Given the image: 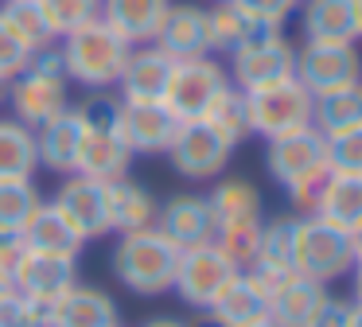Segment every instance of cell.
Returning a JSON list of instances; mask_svg holds the SVG:
<instances>
[{
	"label": "cell",
	"mask_w": 362,
	"mask_h": 327,
	"mask_svg": "<svg viewBox=\"0 0 362 327\" xmlns=\"http://www.w3.org/2000/svg\"><path fill=\"white\" fill-rule=\"evenodd\" d=\"M59 54H63V70H66L71 82L86 86V90H110V86H117L121 74H125L133 43H125V39L98 16L86 28H78V31L59 39Z\"/></svg>",
	"instance_id": "cell-1"
},
{
	"label": "cell",
	"mask_w": 362,
	"mask_h": 327,
	"mask_svg": "<svg viewBox=\"0 0 362 327\" xmlns=\"http://www.w3.org/2000/svg\"><path fill=\"white\" fill-rule=\"evenodd\" d=\"M66 90H71V78L63 70V54L59 47H43V51H32L28 67L20 70L8 82V93L4 101L12 105V117L28 129H40L51 117H59L66 109Z\"/></svg>",
	"instance_id": "cell-2"
},
{
	"label": "cell",
	"mask_w": 362,
	"mask_h": 327,
	"mask_svg": "<svg viewBox=\"0 0 362 327\" xmlns=\"http://www.w3.org/2000/svg\"><path fill=\"white\" fill-rule=\"evenodd\" d=\"M175 265H180V249H175L156 226L121 234V241L113 246V257H110L113 277L136 296L168 292L172 280H175Z\"/></svg>",
	"instance_id": "cell-3"
},
{
	"label": "cell",
	"mask_w": 362,
	"mask_h": 327,
	"mask_svg": "<svg viewBox=\"0 0 362 327\" xmlns=\"http://www.w3.org/2000/svg\"><path fill=\"white\" fill-rule=\"evenodd\" d=\"M292 269L308 280H335L354 269L351 230L323 222L315 214L296 218V238H292Z\"/></svg>",
	"instance_id": "cell-4"
},
{
	"label": "cell",
	"mask_w": 362,
	"mask_h": 327,
	"mask_svg": "<svg viewBox=\"0 0 362 327\" xmlns=\"http://www.w3.org/2000/svg\"><path fill=\"white\" fill-rule=\"evenodd\" d=\"M265 168L276 183L288 191L300 183H323L331 176V160H327V137L315 125H304L296 132L269 140L265 152Z\"/></svg>",
	"instance_id": "cell-5"
},
{
	"label": "cell",
	"mask_w": 362,
	"mask_h": 327,
	"mask_svg": "<svg viewBox=\"0 0 362 327\" xmlns=\"http://www.w3.org/2000/svg\"><path fill=\"white\" fill-rule=\"evenodd\" d=\"M230 74L238 90H257L284 78H296V51L281 28H257L242 47L230 51Z\"/></svg>",
	"instance_id": "cell-6"
},
{
	"label": "cell",
	"mask_w": 362,
	"mask_h": 327,
	"mask_svg": "<svg viewBox=\"0 0 362 327\" xmlns=\"http://www.w3.org/2000/svg\"><path fill=\"white\" fill-rule=\"evenodd\" d=\"M312 93L296 82V78H284L273 86H257V90H245V105H250V129L261 132L265 140L284 137V132H296L304 125H312Z\"/></svg>",
	"instance_id": "cell-7"
},
{
	"label": "cell",
	"mask_w": 362,
	"mask_h": 327,
	"mask_svg": "<svg viewBox=\"0 0 362 327\" xmlns=\"http://www.w3.org/2000/svg\"><path fill=\"white\" fill-rule=\"evenodd\" d=\"M238 272L242 269H238L214 241H206V246H195V249H180V265H175L172 288L180 292L183 304L206 311L222 292H226V285Z\"/></svg>",
	"instance_id": "cell-8"
},
{
	"label": "cell",
	"mask_w": 362,
	"mask_h": 327,
	"mask_svg": "<svg viewBox=\"0 0 362 327\" xmlns=\"http://www.w3.org/2000/svg\"><path fill=\"white\" fill-rule=\"evenodd\" d=\"M230 86V74L211 59H183L172 67V82H168L164 105L172 109L180 121H203L206 109L218 101V93Z\"/></svg>",
	"instance_id": "cell-9"
},
{
	"label": "cell",
	"mask_w": 362,
	"mask_h": 327,
	"mask_svg": "<svg viewBox=\"0 0 362 327\" xmlns=\"http://www.w3.org/2000/svg\"><path fill=\"white\" fill-rule=\"evenodd\" d=\"M230 152H234V144H230L211 121H180L172 144H168L172 168L180 171L183 179H191V183L222 176V168L230 164Z\"/></svg>",
	"instance_id": "cell-10"
},
{
	"label": "cell",
	"mask_w": 362,
	"mask_h": 327,
	"mask_svg": "<svg viewBox=\"0 0 362 327\" xmlns=\"http://www.w3.org/2000/svg\"><path fill=\"white\" fill-rule=\"evenodd\" d=\"M296 82L308 93H327L339 86L362 82V59L354 43H327V39H304L296 51Z\"/></svg>",
	"instance_id": "cell-11"
},
{
	"label": "cell",
	"mask_w": 362,
	"mask_h": 327,
	"mask_svg": "<svg viewBox=\"0 0 362 327\" xmlns=\"http://www.w3.org/2000/svg\"><path fill=\"white\" fill-rule=\"evenodd\" d=\"M51 207L74 226V234H78L82 241H94V238H102V234H110V195H105L102 179L71 171V176L59 183Z\"/></svg>",
	"instance_id": "cell-12"
},
{
	"label": "cell",
	"mask_w": 362,
	"mask_h": 327,
	"mask_svg": "<svg viewBox=\"0 0 362 327\" xmlns=\"http://www.w3.org/2000/svg\"><path fill=\"white\" fill-rule=\"evenodd\" d=\"M156 230L172 241L175 249H195L214 241V230H218V218H214L206 195H175L160 207L156 214Z\"/></svg>",
	"instance_id": "cell-13"
},
{
	"label": "cell",
	"mask_w": 362,
	"mask_h": 327,
	"mask_svg": "<svg viewBox=\"0 0 362 327\" xmlns=\"http://www.w3.org/2000/svg\"><path fill=\"white\" fill-rule=\"evenodd\" d=\"M175 129H180V117L164 101H125L121 105V137L133 156L168 152Z\"/></svg>",
	"instance_id": "cell-14"
},
{
	"label": "cell",
	"mask_w": 362,
	"mask_h": 327,
	"mask_svg": "<svg viewBox=\"0 0 362 327\" xmlns=\"http://www.w3.org/2000/svg\"><path fill=\"white\" fill-rule=\"evenodd\" d=\"M152 47L168 54L172 62H183V59H203V54H214L211 51V23H206V8L199 4H172L160 23Z\"/></svg>",
	"instance_id": "cell-15"
},
{
	"label": "cell",
	"mask_w": 362,
	"mask_h": 327,
	"mask_svg": "<svg viewBox=\"0 0 362 327\" xmlns=\"http://www.w3.org/2000/svg\"><path fill=\"white\" fill-rule=\"evenodd\" d=\"M206 311L214 327H257L269 319V288L242 269Z\"/></svg>",
	"instance_id": "cell-16"
},
{
	"label": "cell",
	"mask_w": 362,
	"mask_h": 327,
	"mask_svg": "<svg viewBox=\"0 0 362 327\" xmlns=\"http://www.w3.org/2000/svg\"><path fill=\"white\" fill-rule=\"evenodd\" d=\"M74 285H78V261L74 257L32 253V249L12 277V288H20L24 296H40V300H59Z\"/></svg>",
	"instance_id": "cell-17"
},
{
	"label": "cell",
	"mask_w": 362,
	"mask_h": 327,
	"mask_svg": "<svg viewBox=\"0 0 362 327\" xmlns=\"http://www.w3.org/2000/svg\"><path fill=\"white\" fill-rule=\"evenodd\" d=\"M129 160H133V152H129L121 129H82V148H78V164H74L78 176L113 183L129 171Z\"/></svg>",
	"instance_id": "cell-18"
},
{
	"label": "cell",
	"mask_w": 362,
	"mask_h": 327,
	"mask_svg": "<svg viewBox=\"0 0 362 327\" xmlns=\"http://www.w3.org/2000/svg\"><path fill=\"white\" fill-rule=\"evenodd\" d=\"M292 238H296V218H276V222H261V241H257V253H253V265L245 272H253V280L269 288L288 280L292 272Z\"/></svg>",
	"instance_id": "cell-19"
},
{
	"label": "cell",
	"mask_w": 362,
	"mask_h": 327,
	"mask_svg": "<svg viewBox=\"0 0 362 327\" xmlns=\"http://www.w3.org/2000/svg\"><path fill=\"white\" fill-rule=\"evenodd\" d=\"M327 285L323 280H308L300 272H292L288 280L273 288L269 296V319L276 327H308L315 319V311L327 304Z\"/></svg>",
	"instance_id": "cell-20"
},
{
	"label": "cell",
	"mask_w": 362,
	"mask_h": 327,
	"mask_svg": "<svg viewBox=\"0 0 362 327\" xmlns=\"http://www.w3.org/2000/svg\"><path fill=\"white\" fill-rule=\"evenodd\" d=\"M172 67L160 47H133L121 74V101H164L168 82H172Z\"/></svg>",
	"instance_id": "cell-21"
},
{
	"label": "cell",
	"mask_w": 362,
	"mask_h": 327,
	"mask_svg": "<svg viewBox=\"0 0 362 327\" xmlns=\"http://www.w3.org/2000/svg\"><path fill=\"white\" fill-rule=\"evenodd\" d=\"M35 148H40V168L71 176L78 164V148H82V121L78 109L66 105L59 117H51L47 125L35 129Z\"/></svg>",
	"instance_id": "cell-22"
},
{
	"label": "cell",
	"mask_w": 362,
	"mask_h": 327,
	"mask_svg": "<svg viewBox=\"0 0 362 327\" xmlns=\"http://www.w3.org/2000/svg\"><path fill=\"white\" fill-rule=\"evenodd\" d=\"M172 0H102V20L117 31L125 43H152L164 23Z\"/></svg>",
	"instance_id": "cell-23"
},
{
	"label": "cell",
	"mask_w": 362,
	"mask_h": 327,
	"mask_svg": "<svg viewBox=\"0 0 362 327\" xmlns=\"http://www.w3.org/2000/svg\"><path fill=\"white\" fill-rule=\"evenodd\" d=\"M315 218L339 226V230H354L362 222V176L351 171H331L320 187V199H315Z\"/></svg>",
	"instance_id": "cell-24"
},
{
	"label": "cell",
	"mask_w": 362,
	"mask_h": 327,
	"mask_svg": "<svg viewBox=\"0 0 362 327\" xmlns=\"http://www.w3.org/2000/svg\"><path fill=\"white\" fill-rule=\"evenodd\" d=\"M55 327H117V304L102 288L74 285L55 300Z\"/></svg>",
	"instance_id": "cell-25"
},
{
	"label": "cell",
	"mask_w": 362,
	"mask_h": 327,
	"mask_svg": "<svg viewBox=\"0 0 362 327\" xmlns=\"http://www.w3.org/2000/svg\"><path fill=\"white\" fill-rule=\"evenodd\" d=\"M105 195H110V230L133 234V230L156 226V214H160L156 199H152L141 183H133L129 176L105 183Z\"/></svg>",
	"instance_id": "cell-26"
},
{
	"label": "cell",
	"mask_w": 362,
	"mask_h": 327,
	"mask_svg": "<svg viewBox=\"0 0 362 327\" xmlns=\"http://www.w3.org/2000/svg\"><path fill=\"white\" fill-rule=\"evenodd\" d=\"M20 238H24V246L32 249V253H55V257H74V261H78L82 246H86V241L74 234V226L66 222L51 202H40V210L32 214V222L24 226Z\"/></svg>",
	"instance_id": "cell-27"
},
{
	"label": "cell",
	"mask_w": 362,
	"mask_h": 327,
	"mask_svg": "<svg viewBox=\"0 0 362 327\" xmlns=\"http://www.w3.org/2000/svg\"><path fill=\"white\" fill-rule=\"evenodd\" d=\"M304 39H327V43H354L358 39V12L354 0H308L300 16Z\"/></svg>",
	"instance_id": "cell-28"
},
{
	"label": "cell",
	"mask_w": 362,
	"mask_h": 327,
	"mask_svg": "<svg viewBox=\"0 0 362 327\" xmlns=\"http://www.w3.org/2000/svg\"><path fill=\"white\" fill-rule=\"evenodd\" d=\"M40 168L35 129L20 125L16 117H0V179H32Z\"/></svg>",
	"instance_id": "cell-29"
},
{
	"label": "cell",
	"mask_w": 362,
	"mask_h": 327,
	"mask_svg": "<svg viewBox=\"0 0 362 327\" xmlns=\"http://www.w3.org/2000/svg\"><path fill=\"white\" fill-rule=\"evenodd\" d=\"M312 125L323 132V137H335V132H343V129L362 125V82L339 86V90H327V93H315Z\"/></svg>",
	"instance_id": "cell-30"
},
{
	"label": "cell",
	"mask_w": 362,
	"mask_h": 327,
	"mask_svg": "<svg viewBox=\"0 0 362 327\" xmlns=\"http://www.w3.org/2000/svg\"><path fill=\"white\" fill-rule=\"evenodd\" d=\"M0 20L8 23V31L16 39H24L28 51H43V47L59 43V35L51 31L40 0H4L0 4Z\"/></svg>",
	"instance_id": "cell-31"
},
{
	"label": "cell",
	"mask_w": 362,
	"mask_h": 327,
	"mask_svg": "<svg viewBox=\"0 0 362 327\" xmlns=\"http://www.w3.org/2000/svg\"><path fill=\"white\" fill-rule=\"evenodd\" d=\"M40 202L32 179H0V238H20Z\"/></svg>",
	"instance_id": "cell-32"
},
{
	"label": "cell",
	"mask_w": 362,
	"mask_h": 327,
	"mask_svg": "<svg viewBox=\"0 0 362 327\" xmlns=\"http://www.w3.org/2000/svg\"><path fill=\"white\" fill-rule=\"evenodd\" d=\"M206 202H211L218 226L222 222H253V218H261V195H257V187H253L250 179H222V183L206 195Z\"/></svg>",
	"instance_id": "cell-33"
},
{
	"label": "cell",
	"mask_w": 362,
	"mask_h": 327,
	"mask_svg": "<svg viewBox=\"0 0 362 327\" xmlns=\"http://www.w3.org/2000/svg\"><path fill=\"white\" fill-rule=\"evenodd\" d=\"M203 121H211L214 129L222 132V137L230 140V144H242L245 137H250V105H245V90H238V86H226V90L218 93V101H214L211 109H206Z\"/></svg>",
	"instance_id": "cell-34"
},
{
	"label": "cell",
	"mask_w": 362,
	"mask_h": 327,
	"mask_svg": "<svg viewBox=\"0 0 362 327\" xmlns=\"http://www.w3.org/2000/svg\"><path fill=\"white\" fill-rule=\"evenodd\" d=\"M206 23H211V51H226V54L257 31L230 0H218L214 8H206Z\"/></svg>",
	"instance_id": "cell-35"
},
{
	"label": "cell",
	"mask_w": 362,
	"mask_h": 327,
	"mask_svg": "<svg viewBox=\"0 0 362 327\" xmlns=\"http://www.w3.org/2000/svg\"><path fill=\"white\" fill-rule=\"evenodd\" d=\"M257 241H261V218H253V222H222L218 230H214V246H218L238 269H250L253 265Z\"/></svg>",
	"instance_id": "cell-36"
},
{
	"label": "cell",
	"mask_w": 362,
	"mask_h": 327,
	"mask_svg": "<svg viewBox=\"0 0 362 327\" xmlns=\"http://www.w3.org/2000/svg\"><path fill=\"white\" fill-rule=\"evenodd\" d=\"M40 8H43L51 31H55L59 39L78 31V28H86L90 20L102 16V0H40Z\"/></svg>",
	"instance_id": "cell-37"
},
{
	"label": "cell",
	"mask_w": 362,
	"mask_h": 327,
	"mask_svg": "<svg viewBox=\"0 0 362 327\" xmlns=\"http://www.w3.org/2000/svg\"><path fill=\"white\" fill-rule=\"evenodd\" d=\"M327 160H331V171L362 176V125L327 137Z\"/></svg>",
	"instance_id": "cell-38"
},
{
	"label": "cell",
	"mask_w": 362,
	"mask_h": 327,
	"mask_svg": "<svg viewBox=\"0 0 362 327\" xmlns=\"http://www.w3.org/2000/svg\"><path fill=\"white\" fill-rule=\"evenodd\" d=\"M253 28H281L300 0H230Z\"/></svg>",
	"instance_id": "cell-39"
},
{
	"label": "cell",
	"mask_w": 362,
	"mask_h": 327,
	"mask_svg": "<svg viewBox=\"0 0 362 327\" xmlns=\"http://www.w3.org/2000/svg\"><path fill=\"white\" fill-rule=\"evenodd\" d=\"M28 59H32L28 43H24V39L12 35L8 23L0 20V78H4V82H12V78H16L20 70L28 67Z\"/></svg>",
	"instance_id": "cell-40"
},
{
	"label": "cell",
	"mask_w": 362,
	"mask_h": 327,
	"mask_svg": "<svg viewBox=\"0 0 362 327\" xmlns=\"http://www.w3.org/2000/svg\"><path fill=\"white\" fill-rule=\"evenodd\" d=\"M0 327H32V308L20 288H4L0 292Z\"/></svg>",
	"instance_id": "cell-41"
},
{
	"label": "cell",
	"mask_w": 362,
	"mask_h": 327,
	"mask_svg": "<svg viewBox=\"0 0 362 327\" xmlns=\"http://www.w3.org/2000/svg\"><path fill=\"white\" fill-rule=\"evenodd\" d=\"M308 327H351V304L327 296V304L315 311V319H312Z\"/></svg>",
	"instance_id": "cell-42"
},
{
	"label": "cell",
	"mask_w": 362,
	"mask_h": 327,
	"mask_svg": "<svg viewBox=\"0 0 362 327\" xmlns=\"http://www.w3.org/2000/svg\"><path fill=\"white\" fill-rule=\"evenodd\" d=\"M24 257H28L24 238H0V277H8V285H12V277H16Z\"/></svg>",
	"instance_id": "cell-43"
},
{
	"label": "cell",
	"mask_w": 362,
	"mask_h": 327,
	"mask_svg": "<svg viewBox=\"0 0 362 327\" xmlns=\"http://www.w3.org/2000/svg\"><path fill=\"white\" fill-rule=\"evenodd\" d=\"M351 246H354V265H362V222L351 230Z\"/></svg>",
	"instance_id": "cell-44"
},
{
	"label": "cell",
	"mask_w": 362,
	"mask_h": 327,
	"mask_svg": "<svg viewBox=\"0 0 362 327\" xmlns=\"http://www.w3.org/2000/svg\"><path fill=\"white\" fill-rule=\"evenodd\" d=\"M141 327H187V323H180V319H148V323H141Z\"/></svg>",
	"instance_id": "cell-45"
},
{
	"label": "cell",
	"mask_w": 362,
	"mask_h": 327,
	"mask_svg": "<svg viewBox=\"0 0 362 327\" xmlns=\"http://www.w3.org/2000/svg\"><path fill=\"white\" fill-rule=\"evenodd\" d=\"M354 296H358V304H362V265H354Z\"/></svg>",
	"instance_id": "cell-46"
},
{
	"label": "cell",
	"mask_w": 362,
	"mask_h": 327,
	"mask_svg": "<svg viewBox=\"0 0 362 327\" xmlns=\"http://www.w3.org/2000/svg\"><path fill=\"white\" fill-rule=\"evenodd\" d=\"M351 327H362V304H351Z\"/></svg>",
	"instance_id": "cell-47"
},
{
	"label": "cell",
	"mask_w": 362,
	"mask_h": 327,
	"mask_svg": "<svg viewBox=\"0 0 362 327\" xmlns=\"http://www.w3.org/2000/svg\"><path fill=\"white\" fill-rule=\"evenodd\" d=\"M354 12H358V39H362V0H354Z\"/></svg>",
	"instance_id": "cell-48"
},
{
	"label": "cell",
	"mask_w": 362,
	"mask_h": 327,
	"mask_svg": "<svg viewBox=\"0 0 362 327\" xmlns=\"http://www.w3.org/2000/svg\"><path fill=\"white\" fill-rule=\"evenodd\" d=\"M4 93H8V82H4V78H0V101H4Z\"/></svg>",
	"instance_id": "cell-49"
},
{
	"label": "cell",
	"mask_w": 362,
	"mask_h": 327,
	"mask_svg": "<svg viewBox=\"0 0 362 327\" xmlns=\"http://www.w3.org/2000/svg\"><path fill=\"white\" fill-rule=\"evenodd\" d=\"M4 288H12V285H8V277H0V292H4Z\"/></svg>",
	"instance_id": "cell-50"
},
{
	"label": "cell",
	"mask_w": 362,
	"mask_h": 327,
	"mask_svg": "<svg viewBox=\"0 0 362 327\" xmlns=\"http://www.w3.org/2000/svg\"><path fill=\"white\" fill-rule=\"evenodd\" d=\"M257 327H276V323H273V319H265V323H257Z\"/></svg>",
	"instance_id": "cell-51"
},
{
	"label": "cell",
	"mask_w": 362,
	"mask_h": 327,
	"mask_svg": "<svg viewBox=\"0 0 362 327\" xmlns=\"http://www.w3.org/2000/svg\"><path fill=\"white\" fill-rule=\"evenodd\" d=\"M211 327H214V323H211Z\"/></svg>",
	"instance_id": "cell-52"
},
{
	"label": "cell",
	"mask_w": 362,
	"mask_h": 327,
	"mask_svg": "<svg viewBox=\"0 0 362 327\" xmlns=\"http://www.w3.org/2000/svg\"><path fill=\"white\" fill-rule=\"evenodd\" d=\"M117 327H121V323H117Z\"/></svg>",
	"instance_id": "cell-53"
}]
</instances>
